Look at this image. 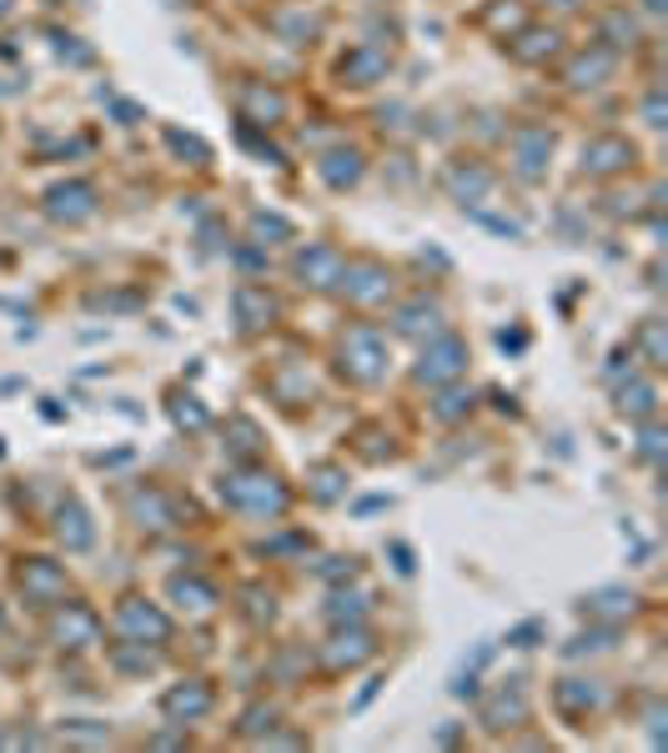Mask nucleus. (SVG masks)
Listing matches in <instances>:
<instances>
[{
    "label": "nucleus",
    "mask_w": 668,
    "mask_h": 753,
    "mask_svg": "<svg viewBox=\"0 0 668 753\" xmlns=\"http://www.w3.org/2000/svg\"><path fill=\"white\" fill-rule=\"evenodd\" d=\"M393 327L403 331V337H438V331H442V306L428 302V296H418L412 306H403V312H397Z\"/></svg>",
    "instance_id": "obj_18"
},
{
    "label": "nucleus",
    "mask_w": 668,
    "mask_h": 753,
    "mask_svg": "<svg viewBox=\"0 0 668 753\" xmlns=\"http://www.w3.org/2000/svg\"><path fill=\"white\" fill-rule=\"evenodd\" d=\"M467 372V347L457 337H428V347H422V362L412 367V376H418L422 387H448V382H457V376Z\"/></svg>",
    "instance_id": "obj_3"
},
{
    "label": "nucleus",
    "mask_w": 668,
    "mask_h": 753,
    "mask_svg": "<svg viewBox=\"0 0 668 753\" xmlns=\"http://www.w3.org/2000/svg\"><path fill=\"white\" fill-rule=\"evenodd\" d=\"M432 413H438L442 423H457V417L473 413V392H467V397H463V392H448V397H442L438 407H432Z\"/></svg>",
    "instance_id": "obj_33"
},
{
    "label": "nucleus",
    "mask_w": 668,
    "mask_h": 753,
    "mask_svg": "<svg viewBox=\"0 0 668 753\" xmlns=\"http://www.w3.org/2000/svg\"><path fill=\"white\" fill-rule=\"evenodd\" d=\"M15 583H21V593L31 603H41V608H56V603L66 598V588H71L66 567L50 563V558H25V563L15 567Z\"/></svg>",
    "instance_id": "obj_7"
},
{
    "label": "nucleus",
    "mask_w": 668,
    "mask_h": 753,
    "mask_svg": "<svg viewBox=\"0 0 668 753\" xmlns=\"http://www.w3.org/2000/svg\"><path fill=\"white\" fill-rule=\"evenodd\" d=\"M638 347H644V357H648V367H664V322L658 317H648L644 322V331H638Z\"/></svg>",
    "instance_id": "obj_28"
},
{
    "label": "nucleus",
    "mask_w": 668,
    "mask_h": 753,
    "mask_svg": "<svg viewBox=\"0 0 668 753\" xmlns=\"http://www.w3.org/2000/svg\"><path fill=\"white\" fill-rule=\"evenodd\" d=\"M56 538L66 542L71 553H81V548H91V542H95V528H91V518H86V507L76 503V497L56 513Z\"/></svg>",
    "instance_id": "obj_19"
},
{
    "label": "nucleus",
    "mask_w": 668,
    "mask_h": 753,
    "mask_svg": "<svg viewBox=\"0 0 668 753\" xmlns=\"http://www.w3.org/2000/svg\"><path fill=\"white\" fill-rule=\"evenodd\" d=\"M558 704L568 708V713H593V708L603 704V688H598L593 678H563L558 683Z\"/></svg>",
    "instance_id": "obj_23"
},
{
    "label": "nucleus",
    "mask_w": 668,
    "mask_h": 753,
    "mask_svg": "<svg viewBox=\"0 0 668 753\" xmlns=\"http://www.w3.org/2000/svg\"><path fill=\"white\" fill-rule=\"evenodd\" d=\"M528 718V694H523V683H508V688H498V694H492V704L483 708V723H488V729H518V723H523Z\"/></svg>",
    "instance_id": "obj_16"
},
{
    "label": "nucleus",
    "mask_w": 668,
    "mask_h": 753,
    "mask_svg": "<svg viewBox=\"0 0 668 753\" xmlns=\"http://www.w3.org/2000/svg\"><path fill=\"white\" fill-rule=\"evenodd\" d=\"M633 608H638V598L633 593H619V588H603V593H593V598H584V612L588 618H633Z\"/></svg>",
    "instance_id": "obj_24"
},
{
    "label": "nucleus",
    "mask_w": 668,
    "mask_h": 753,
    "mask_svg": "<svg viewBox=\"0 0 668 753\" xmlns=\"http://www.w3.org/2000/svg\"><path fill=\"white\" fill-rule=\"evenodd\" d=\"M448 187H453L463 201H477L492 187V171L488 166H453V171H448Z\"/></svg>",
    "instance_id": "obj_26"
},
{
    "label": "nucleus",
    "mask_w": 668,
    "mask_h": 753,
    "mask_svg": "<svg viewBox=\"0 0 668 753\" xmlns=\"http://www.w3.org/2000/svg\"><path fill=\"white\" fill-rule=\"evenodd\" d=\"M609 71H613V50L609 46H593V50H584V56L568 66V86H598Z\"/></svg>",
    "instance_id": "obj_22"
},
{
    "label": "nucleus",
    "mask_w": 668,
    "mask_h": 753,
    "mask_svg": "<svg viewBox=\"0 0 668 753\" xmlns=\"http://www.w3.org/2000/svg\"><path fill=\"white\" fill-rule=\"evenodd\" d=\"M272 317H276V302L262 292V286H241L237 292V322H241V331H262V327H272Z\"/></svg>",
    "instance_id": "obj_20"
},
{
    "label": "nucleus",
    "mask_w": 668,
    "mask_h": 753,
    "mask_svg": "<svg viewBox=\"0 0 668 753\" xmlns=\"http://www.w3.org/2000/svg\"><path fill=\"white\" fill-rule=\"evenodd\" d=\"M337 362H342V376H352V382H377L382 372H387V341L377 337L372 327H352L342 337V347H337Z\"/></svg>",
    "instance_id": "obj_2"
},
{
    "label": "nucleus",
    "mask_w": 668,
    "mask_h": 753,
    "mask_svg": "<svg viewBox=\"0 0 668 753\" xmlns=\"http://www.w3.org/2000/svg\"><path fill=\"white\" fill-rule=\"evenodd\" d=\"M116 633L126 638V643L161 648L171 638V618L156 608V603H146V598H121V608H116Z\"/></svg>",
    "instance_id": "obj_4"
},
{
    "label": "nucleus",
    "mask_w": 668,
    "mask_h": 753,
    "mask_svg": "<svg viewBox=\"0 0 668 753\" xmlns=\"http://www.w3.org/2000/svg\"><path fill=\"white\" fill-rule=\"evenodd\" d=\"M347 257L337 247H307L297 257V277L307 286H317V292H327V286H337V277H342Z\"/></svg>",
    "instance_id": "obj_11"
},
{
    "label": "nucleus",
    "mask_w": 668,
    "mask_h": 753,
    "mask_svg": "<svg viewBox=\"0 0 668 753\" xmlns=\"http://www.w3.org/2000/svg\"><path fill=\"white\" fill-rule=\"evenodd\" d=\"M171 417H177V427H191V432H202L206 427V413H202V402L196 397H177L171 402Z\"/></svg>",
    "instance_id": "obj_32"
},
{
    "label": "nucleus",
    "mask_w": 668,
    "mask_h": 753,
    "mask_svg": "<svg viewBox=\"0 0 668 753\" xmlns=\"http://www.w3.org/2000/svg\"><path fill=\"white\" fill-rule=\"evenodd\" d=\"M362 612H367V598H362V593H337L332 598V623H358Z\"/></svg>",
    "instance_id": "obj_31"
},
{
    "label": "nucleus",
    "mask_w": 668,
    "mask_h": 753,
    "mask_svg": "<svg viewBox=\"0 0 668 753\" xmlns=\"http://www.w3.org/2000/svg\"><path fill=\"white\" fill-rule=\"evenodd\" d=\"M222 503L237 507V513H251V518H282L286 507H292V493L276 472L267 468H237L222 477Z\"/></svg>",
    "instance_id": "obj_1"
},
{
    "label": "nucleus",
    "mask_w": 668,
    "mask_h": 753,
    "mask_svg": "<svg viewBox=\"0 0 668 753\" xmlns=\"http://www.w3.org/2000/svg\"><path fill=\"white\" fill-rule=\"evenodd\" d=\"M171 603L181 612H191V618H212L222 608V593L212 583H202V577H171Z\"/></svg>",
    "instance_id": "obj_13"
},
{
    "label": "nucleus",
    "mask_w": 668,
    "mask_h": 753,
    "mask_svg": "<svg viewBox=\"0 0 668 753\" xmlns=\"http://www.w3.org/2000/svg\"><path fill=\"white\" fill-rule=\"evenodd\" d=\"M553 5H563V11H573V5H578V0H553Z\"/></svg>",
    "instance_id": "obj_40"
},
{
    "label": "nucleus",
    "mask_w": 668,
    "mask_h": 753,
    "mask_svg": "<svg viewBox=\"0 0 668 753\" xmlns=\"http://www.w3.org/2000/svg\"><path fill=\"white\" fill-rule=\"evenodd\" d=\"M638 452H644L648 462H658V458H664V432H658V427H648V432H644V448H638Z\"/></svg>",
    "instance_id": "obj_37"
},
{
    "label": "nucleus",
    "mask_w": 668,
    "mask_h": 753,
    "mask_svg": "<svg viewBox=\"0 0 668 753\" xmlns=\"http://www.w3.org/2000/svg\"><path fill=\"white\" fill-rule=\"evenodd\" d=\"M50 643L56 648H71V653H81V648H95L101 643V618H95L86 603H56V612H50Z\"/></svg>",
    "instance_id": "obj_6"
},
{
    "label": "nucleus",
    "mask_w": 668,
    "mask_h": 753,
    "mask_svg": "<svg viewBox=\"0 0 668 753\" xmlns=\"http://www.w3.org/2000/svg\"><path fill=\"white\" fill-rule=\"evenodd\" d=\"M251 232H257V236H267V232H272V236H292V226H286L282 216H257V222H251Z\"/></svg>",
    "instance_id": "obj_36"
},
{
    "label": "nucleus",
    "mask_w": 668,
    "mask_h": 753,
    "mask_svg": "<svg viewBox=\"0 0 668 753\" xmlns=\"http://www.w3.org/2000/svg\"><path fill=\"white\" fill-rule=\"evenodd\" d=\"M212 704H216V694H212V683H206V678H181V683H171L167 694H161V713H167L171 723H181V729H186L191 718L212 713Z\"/></svg>",
    "instance_id": "obj_8"
},
{
    "label": "nucleus",
    "mask_w": 668,
    "mask_h": 753,
    "mask_svg": "<svg viewBox=\"0 0 668 753\" xmlns=\"http://www.w3.org/2000/svg\"><path fill=\"white\" fill-rule=\"evenodd\" d=\"M548 151H553V136L543 126H523L513 136V156H518V171H523L528 181H537L543 177V161H548Z\"/></svg>",
    "instance_id": "obj_17"
},
{
    "label": "nucleus",
    "mask_w": 668,
    "mask_h": 753,
    "mask_svg": "<svg viewBox=\"0 0 668 753\" xmlns=\"http://www.w3.org/2000/svg\"><path fill=\"white\" fill-rule=\"evenodd\" d=\"M276 729V708H251L247 723H241V733H272Z\"/></svg>",
    "instance_id": "obj_35"
},
{
    "label": "nucleus",
    "mask_w": 668,
    "mask_h": 753,
    "mask_svg": "<svg viewBox=\"0 0 668 753\" xmlns=\"http://www.w3.org/2000/svg\"><path fill=\"white\" fill-rule=\"evenodd\" d=\"M0 15H11V0H0Z\"/></svg>",
    "instance_id": "obj_41"
},
{
    "label": "nucleus",
    "mask_w": 668,
    "mask_h": 753,
    "mask_svg": "<svg viewBox=\"0 0 668 753\" xmlns=\"http://www.w3.org/2000/svg\"><path fill=\"white\" fill-rule=\"evenodd\" d=\"M46 212L56 216V222H86V216H95V191L86 187V181L56 187V191L46 196Z\"/></svg>",
    "instance_id": "obj_15"
},
{
    "label": "nucleus",
    "mask_w": 668,
    "mask_h": 753,
    "mask_svg": "<svg viewBox=\"0 0 668 753\" xmlns=\"http://www.w3.org/2000/svg\"><path fill=\"white\" fill-rule=\"evenodd\" d=\"M644 5H648V11H654V15H658V11H664V0H644Z\"/></svg>",
    "instance_id": "obj_39"
},
{
    "label": "nucleus",
    "mask_w": 668,
    "mask_h": 753,
    "mask_svg": "<svg viewBox=\"0 0 668 753\" xmlns=\"http://www.w3.org/2000/svg\"><path fill=\"white\" fill-rule=\"evenodd\" d=\"M0 633H5V608H0Z\"/></svg>",
    "instance_id": "obj_42"
},
{
    "label": "nucleus",
    "mask_w": 668,
    "mask_h": 753,
    "mask_svg": "<svg viewBox=\"0 0 668 753\" xmlns=\"http://www.w3.org/2000/svg\"><path fill=\"white\" fill-rule=\"evenodd\" d=\"M633 166V146L623 136H598L584 146V171L588 177H613V171H629Z\"/></svg>",
    "instance_id": "obj_10"
},
{
    "label": "nucleus",
    "mask_w": 668,
    "mask_h": 753,
    "mask_svg": "<svg viewBox=\"0 0 668 753\" xmlns=\"http://www.w3.org/2000/svg\"><path fill=\"white\" fill-rule=\"evenodd\" d=\"M231 432H237V442H231V458H241V462L257 458V442H262V432H257L247 417H237V423H231Z\"/></svg>",
    "instance_id": "obj_29"
},
{
    "label": "nucleus",
    "mask_w": 668,
    "mask_h": 753,
    "mask_svg": "<svg viewBox=\"0 0 668 753\" xmlns=\"http://www.w3.org/2000/svg\"><path fill=\"white\" fill-rule=\"evenodd\" d=\"M337 286H342V296L352 306H382L387 296H393V271L382 267V261H347L342 277H337Z\"/></svg>",
    "instance_id": "obj_5"
},
{
    "label": "nucleus",
    "mask_w": 668,
    "mask_h": 753,
    "mask_svg": "<svg viewBox=\"0 0 668 753\" xmlns=\"http://www.w3.org/2000/svg\"><path fill=\"white\" fill-rule=\"evenodd\" d=\"M372 653H377V643H372V633L367 628H358V623H347V628H337L332 633V643H327V668H358V663H367Z\"/></svg>",
    "instance_id": "obj_9"
},
{
    "label": "nucleus",
    "mask_w": 668,
    "mask_h": 753,
    "mask_svg": "<svg viewBox=\"0 0 668 753\" xmlns=\"http://www.w3.org/2000/svg\"><path fill=\"white\" fill-rule=\"evenodd\" d=\"M241 111H247V121H257V126H276V121L286 116V101L276 91H267V86H247V91H241Z\"/></svg>",
    "instance_id": "obj_21"
},
{
    "label": "nucleus",
    "mask_w": 668,
    "mask_h": 753,
    "mask_svg": "<svg viewBox=\"0 0 668 753\" xmlns=\"http://www.w3.org/2000/svg\"><path fill=\"white\" fill-rule=\"evenodd\" d=\"M322 177H327V187H352V181L362 177V156L358 151H327L322 156Z\"/></svg>",
    "instance_id": "obj_25"
},
{
    "label": "nucleus",
    "mask_w": 668,
    "mask_h": 753,
    "mask_svg": "<svg viewBox=\"0 0 668 753\" xmlns=\"http://www.w3.org/2000/svg\"><path fill=\"white\" fill-rule=\"evenodd\" d=\"M337 71H342L347 86H372V81H382V76L393 71V56L377 50V46H358V50H347Z\"/></svg>",
    "instance_id": "obj_12"
},
{
    "label": "nucleus",
    "mask_w": 668,
    "mask_h": 753,
    "mask_svg": "<svg viewBox=\"0 0 668 753\" xmlns=\"http://www.w3.org/2000/svg\"><path fill=\"white\" fill-rule=\"evenodd\" d=\"M132 513H136V522H141L146 532H167V528H181V513H177V503H171L167 493H156V487H146V493H136V497H132Z\"/></svg>",
    "instance_id": "obj_14"
},
{
    "label": "nucleus",
    "mask_w": 668,
    "mask_h": 753,
    "mask_svg": "<svg viewBox=\"0 0 668 753\" xmlns=\"http://www.w3.org/2000/svg\"><path fill=\"white\" fill-rule=\"evenodd\" d=\"M247 603H251V623H272L276 618V608H272V593H262V588H247Z\"/></svg>",
    "instance_id": "obj_34"
},
{
    "label": "nucleus",
    "mask_w": 668,
    "mask_h": 753,
    "mask_svg": "<svg viewBox=\"0 0 668 753\" xmlns=\"http://www.w3.org/2000/svg\"><path fill=\"white\" fill-rule=\"evenodd\" d=\"M342 477H347L342 468H317V472H312V497H322V503H332V497L342 493Z\"/></svg>",
    "instance_id": "obj_30"
},
{
    "label": "nucleus",
    "mask_w": 668,
    "mask_h": 753,
    "mask_svg": "<svg viewBox=\"0 0 668 753\" xmlns=\"http://www.w3.org/2000/svg\"><path fill=\"white\" fill-rule=\"evenodd\" d=\"M116 663H121V668H151V653H146V648H141V653H126V648H116Z\"/></svg>",
    "instance_id": "obj_38"
},
{
    "label": "nucleus",
    "mask_w": 668,
    "mask_h": 753,
    "mask_svg": "<svg viewBox=\"0 0 668 753\" xmlns=\"http://www.w3.org/2000/svg\"><path fill=\"white\" fill-rule=\"evenodd\" d=\"M619 407L629 417H654L658 413V392L648 382H633V387H619Z\"/></svg>",
    "instance_id": "obj_27"
}]
</instances>
